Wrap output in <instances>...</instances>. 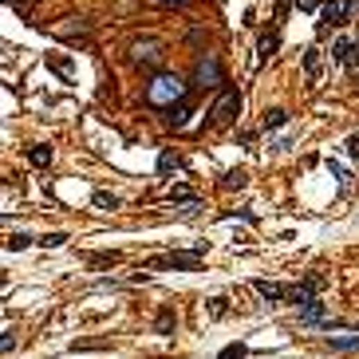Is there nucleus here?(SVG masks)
I'll use <instances>...</instances> for the list:
<instances>
[{"label": "nucleus", "mask_w": 359, "mask_h": 359, "mask_svg": "<svg viewBox=\"0 0 359 359\" xmlns=\"http://www.w3.org/2000/svg\"><path fill=\"white\" fill-rule=\"evenodd\" d=\"M186 95H190L186 79L174 75V72H158L147 83V107H158V111H166V107H174V103H182Z\"/></svg>", "instance_id": "obj_1"}, {"label": "nucleus", "mask_w": 359, "mask_h": 359, "mask_svg": "<svg viewBox=\"0 0 359 359\" xmlns=\"http://www.w3.org/2000/svg\"><path fill=\"white\" fill-rule=\"evenodd\" d=\"M147 269H174V273H198L201 269V245H194L190 253H166V257L147 260Z\"/></svg>", "instance_id": "obj_2"}, {"label": "nucleus", "mask_w": 359, "mask_h": 359, "mask_svg": "<svg viewBox=\"0 0 359 359\" xmlns=\"http://www.w3.org/2000/svg\"><path fill=\"white\" fill-rule=\"evenodd\" d=\"M241 115V91L237 87H225L222 91V99L213 103V111H210V123L213 126H229Z\"/></svg>", "instance_id": "obj_3"}, {"label": "nucleus", "mask_w": 359, "mask_h": 359, "mask_svg": "<svg viewBox=\"0 0 359 359\" xmlns=\"http://www.w3.org/2000/svg\"><path fill=\"white\" fill-rule=\"evenodd\" d=\"M162 60H166V51H162L158 40H135V44H131V63H135V67L154 72V67H162Z\"/></svg>", "instance_id": "obj_4"}, {"label": "nucleus", "mask_w": 359, "mask_h": 359, "mask_svg": "<svg viewBox=\"0 0 359 359\" xmlns=\"http://www.w3.org/2000/svg\"><path fill=\"white\" fill-rule=\"evenodd\" d=\"M222 60H217V51H206L198 60V87H222Z\"/></svg>", "instance_id": "obj_5"}, {"label": "nucleus", "mask_w": 359, "mask_h": 359, "mask_svg": "<svg viewBox=\"0 0 359 359\" xmlns=\"http://www.w3.org/2000/svg\"><path fill=\"white\" fill-rule=\"evenodd\" d=\"M320 288H324V276H308L304 285H297L292 292H288V300H292L297 308H304V304H312V300H316V292H320Z\"/></svg>", "instance_id": "obj_6"}, {"label": "nucleus", "mask_w": 359, "mask_h": 359, "mask_svg": "<svg viewBox=\"0 0 359 359\" xmlns=\"http://www.w3.org/2000/svg\"><path fill=\"white\" fill-rule=\"evenodd\" d=\"M190 115H194V99H182V103H174V107H166V126H174V131H182V126L190 123Z\"/></svg>", "instance_id": "obj_7"}, {"label": "nucleus", "mask_w": 359, "mask_h": 359, "mask_svg": "<svg viewBox=\"0 0 359 359\" xmlns=\"http://www.w3.org/2000/svg\"><path fill=\"white\" fill-rule=\"evenodd\" d=\"M324 320H328V304H324V300H312V304L300 308V324H304V328H316V324H324Z\"/></svg>", "instance_id": "obj_8"}, {"label": "nucleus", "mask_w": 359, "mask_h": 359, "mask_svg": "<svg viewBox=\"0 0 359 359\" xmlns=\"http://www.w3.org/2000/svg\"><path fill=\"white\" fill-rule=\"evenodd\" d=\"M87 28H91L87 20H79V16H67V20H63V24H56L51 32H56V36H63V40H75V36H83Z\"/></svg>", "instance_id": "obj_9"}, {"label": "nucleus", "mask_w": 359, "mask_h": 359, "mask_svg": "<svg viewBox=\"0 0 359 359\" xmlns=\"http://www.w3.org/2000/svg\"><path fill=\"white\" fill-rule=\"evenodd\" d=\"M253 288H257V297H265L269 304H281V300L288 297L285 285H273V281H253Z\"/></svg>", "instance_id": "obj_10"}, {"label": "nucleus", "mask_w": 359, "mask_h": 359, "mask_svg": "<svg viewBox=\"0 0 359 359\" xmlns=\"http://www.w3.org/2000/svg\"><path fill=\"white\" fill-rule=\"evenodd\" d=\"M328 347H332V351H344V356H356L359 335H328Z\"/></svg>", "instance_id": "obj_11"}, {"label": "nucleus", "mask_w": 359, "mask_h": 359, "mask_svg": "<svg viewBox=\"0 0 359 359\" xmlns=\"http://www.w3.org/2000/svg\"><path fill=\"white\" fill-rule=\"evenodd\" d=\"M51 158H56V154H51V147H44V142L28 147V162H32V166H40V170H48V166H51Z\"/></svg>", "instance_id": "obj_12"}, {"label": "nucleus", "mask_w": 359, "mask_h": 359, "mask_svg": "<svg viewBox=\"0 0 359 359\" xmlns=\"http://www.w3.org/2000/svg\"><path fill=\"white\" fill-rule=\"evenodd\" d=\"M174 324H178L174 308H162V312H158V320H154V332H158V335H170V332H174Z\"/></svg>", "instance_id": "obj_13"}, {"label": "nucleus", "mask_w": 359, "mask_h": 359, "mask_svg": "<svg viewBox=\"0 0 359 359\" xmlns=\"http://www.w3.org/2000/svg\"><path fill=\"white\" fill-rule=\"evenodd\" d=\"M245 182H249V170H241V166H237V170H229V174L222 178V186H225V190H241Z\"/></svg>", "instance_id": "obj_14"}, {"label": "nucleus", "mask_w": 359, "mask_h": 359, "mask_svg": "<svg viewBox=\"0 0 359 359\" xmlns=\"http://www.w3.org/2000/svg\"><path fill=\"white\" fill-rule=\"evenodd\" d=\"M288 123V111L285 107H273V111H265V131H276V126Z\"/></svg>", "instance_id": "obj_15"}, {"label": "nucleus", "mask_w": 359, "mask_h": 359, "mask_svg": "<svg viewBox=\"0 0 359 359\" xmlns=\"http://www.w3.org/2000/svg\"><path fill=\"white\" fill-rule=\"evenodd\" d=\"M273 51H276V36H260V44H257V63H269V60H273Z\"/></svg>", "instance_id": "obj_16"}, {"label": "nucleus", "mask_w": 359, "mask_h": 359, "mask_svg": "<svg viewBox=\"0 0 359 359\" xmlns=\"http://www.w3.org/2000/svg\"><path fill=\"white\" fill-rule=\"evenodd\" d=\"M174 170H182V158H178V154H170V150H166V154H158V174H174Z\"/></svg>", "instance_id": "obj_17"}, {"label": "nucleus", "mask_w": 359, "mask_h": 359, "mask_svg": "<svg viewBox=\"0 0 359 359\" xmlns=\"http://www.w3.org/2000/svg\"><path fill=\"white\" fill-rule=\"evenodd\" d=\"M95 206H99V210H119V198H115V194H107V190H95Z\"/></svg>", "instance_id": "obj_18"}, {"label": "nucleus", "mask_w": 359, "mask_h": 359, "mask_svg": "<svg viewBox=\"0 0 359 359\" xmlns=\"http://www.w3.org/2000/svg\"><path fill=\"white\" fill-rule=\"evenodd\" d=\"M48 67H51V72H60L63 79H72V60H63V56H48Z\"/></svg>", "instance_id": "obj_19"}, {"label": "nucleus", "mask_w": 359, "mask_h": 359, "mask_svg": "<svg viewBox=\"0 0 359 359\" xmlns=\"http://www.w3.org/2000/svg\"><path fill=\"white\" fill-rule=\"evenodd\" d=\"M304 72H308V75H316V72H320V51H316V48H308V51H304Z\"/></svg>", "instance_id": "obj_20"}, {"label": "nucleus", "mask_w": 359, "mask_h": 359, "mask_svg": "<svg viewBox=\"0 0 359 359\" xmlns=\"http://www.w3.org/2000/svg\"><path fill=\"white\" fill-rule=\"evenodd\" d=\"M28 245H32V237H28V233H12V237H8V249H12V253H20V249H28Z\"/></svg>", "instance_id": "obj_21"}, {"label": "nucleus", "mask_w": 359, "mask_h": 359, "mask_svg": "<svg viewBox=\"0 0 359 359\" xmlns=\"http://www.w3.org/2000/svg\"><path fill=\"white\" fill-rule=\"evenodd\" d=\"M63 241H67L63 233H44V237H40V245H44V249H60Z\"/></svg>", "instance_id": "obj_22"}, {"label": "nucleus", "mask_w": 359, "mask_h": 359, "mask_svg": "<svg viewBox=\"0 0 359 359\" xmlns=\"http://www.w3.org/2000/svg\"><path fill=\"white\" fill-rule=\"evenodd\" d=\"M245 351H249L245 344H229V347H225V351H222V356H217V359H241V356H245Z\"/></svg>", "instance_id": "obj_23"}, {"label": "nucleus", "mask_w": 359, "mask_h": 359, "mask_svg": "<svg viewBox=\"0 0 359 359\" xmlns=\"http://www.w3.org/2000/svg\"><path fill=\"white\" fill-rule=\"evenodd\" d=\"M328 174H332L335 182H347V178H351V174H347L344 166H340V162H332V158H328Z\"/></svg>", "instance_id": "obj_24"}, {"label": "nucleus", "mask_w": 359, "mask_h": 359, "mask_svg": "<svg viewBox=\"0 0 359 359\" xmlns=\"http://www.w3.org/2000/svg\"><path fill=\"white\" fill-rule=\"evenodd\" d=\"M170 201H178V206H186V201H190V190H186V186H174V190H170Z\"/></svg>", "instance_id": "obj_25"}, {"label": "nucleus", "mask_w": 359, "mask_h": 359, "mask_svg": "<svg viewBox=\"0 0 359 359\" xmlns=\"http://www.w3.org/2000/svg\"><path fill=\"white\" fill-rule=\"evenodd\" d=\"M347 158L359 162V131H356V135H347Z\"/></svg>", "instance_id": "obj_26"}, {"label": "nucleus", "mask_w": 359, "mask_h": 359, "mask_svg": "<svg viewBox=\"0 0 359 359\" xmlns=\"http://www.w3.org/2000/svg\"><path fill=\"white\" fill-rule=\"evenodd\" d=\"M210 316H225V297H213L210 300Z\"/></svg>", "instance_id": "obj_27"}, {"label": "nucleus", "mask_w": 359, "mask_h": 359, "mask_svg": "<svg viewBox=\"0 0 359 359\" xmlns=\"http://www.w3.org/2000/svg\"><path fill=\"white\" fill-rule=\"evenodd\" d=\"M0 347H4V356H12V347H16V332H4V344H0Z\"/></svg>", "instance_id": "obj_28"}, {"label": "nucleus", "mask_w": 359, "mask_h": 359, "mask_svg": "<svg viewBox=\"0 0 359 359\" xmlns=\"http://www.w3.org/2000/svg\"><path fill=\"white\" fill-rule=\"evenodd\" d=\"M300 4V12H316V8H320V0H297Z\"/></svg>", "instance_id": "obj_29"}, {"label": "nucleus", "mask_w": 359, "mask_h": 359, "mask_svg": "<svg viewBox=\"0 0 359 359\" xmlns=\"http://www.w3.org/2000/svg\"><path fill=\"white\" fill-rule=\"evenodd\" d=\"M158 4H178V8H182V4H190V0H158Z\"/></svg>", "instance_id": "obj_30"}]
</instances>
